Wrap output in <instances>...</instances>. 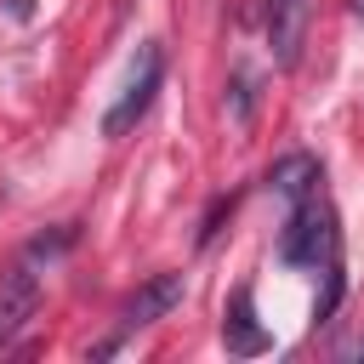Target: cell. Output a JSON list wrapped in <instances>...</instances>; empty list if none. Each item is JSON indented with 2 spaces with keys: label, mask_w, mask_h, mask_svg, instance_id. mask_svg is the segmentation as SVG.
Wrapping results in <instances>:
<instances>
[{
  "label": "cell",
  "mask_w": 364,
  "mask_h": 364,
  "mask_svg": "<svg viewBox=\"0 0 364 364\" xmlns=\"http://www.w3.org/2000/svg\"><path fill=\"white\" fill-rule=\"evenodd\" d=\"M159 74H165V57H159L154 40H142V46H136V63H131V80H125V91H119V102L102 114V131H108V136L131 131V125L148 114V102H154V91H159Z\"/></svg>",
  "instance_id": "2"
},
{
  "label": "cell",
  "mask_w": 364,
  "mask_h": 364,
  "mask_svg": "<svg viewBox=\"0 0 364 364\" xmlns=\"http://www.w3.org/2000/svg\"><path fill=\"white\" fill-rule=\"evenodd\" d=\"M34 307H40V273H34L28 262H17V267L0 279V347L23 336V324L34 318Z\"/></svg>",
  "instance_id": "3"
},
{
  "label": "cell",
  "mask_w": 364,
  "mask_h": 364,
  "mask_svg": "<svg viewBox=\"0 0 364 364\" xmlns=\"http://www.w3.org/2000/svg\"><path fill=\"white\" fill-rule=\"evenodd\" d=\"M222 336H228V347H233V353H262V347H267V336L256 330V313H250V290H239V296H233V313H228Z\"/></svg>",
  "instance_id": "7"
},
{
  "label": "cell",
  "mask_w": 364,
  "mask_h": 364,
  "mask_svg": "<svg viewBox=\"0 0 364 364\" xmlns=\"http://www.w3.org/2000/svg\"><path fill=\"white\" fill-rule=\"evenodd\" d=\"M267 182H273V193H279L284 205H296V199H307V193H313L318 165H313L307 154H290V159H279V165H273V176H267Z\"/></svg>",
  "instance_id": "6"
},
{
  "label": "cell",
  "mask_w": 364,
  "mask_h": 364,
  "mask_svg": "<svg viewBox=\"0 0 364 364\" xmlns=\"http://www.w3.org/2000/svg\"><path fill=\"white\" fill-rule=\"evenodd\" d=\"M307 17H313V0H267V46L279 68H296L307 46Z\"/></svg>",
  "instance_id": "4"
},
{
  "label": "cell",
  "mask_w": 364,
  "mask_h": 364,
  "mask_svg": "<svg viewBox=\"0 0 364 364\" xmlns=\"http://www.w3.org/2000/svg\"><path fill=\"white\" fill-rule=\"evenodd\" d=\"M182 301V273H154L148 284H136V296L125 301V324H154Z\"/></svg>",
  "instance_id": "5"
},
{
  "label": "cell",
  "mask_w": 364,
  "mask_h": 364,
  "mask_svg": "<svg viewBox=\"0 0 364 364\" xmlns=\"http://www.w3.org/2000/svg\"><path fill=\"white\" fill-rule=\"evenodd\" d=\"M353 11H358V17H364V0H353Z\"/></svg>",
  "instance_id": "8"
},
{
  "label": "cell",
  "mask_w": 364,
  "mask_h": 364,
  "mask_svg": "<svg viewBox=\"0 0 364 364\" xmlns=\"http://www.w3.org/2000/svg\"><path fill=\"white\" fill-rule=\"evenodd\" d=\"M279 256L290 267H330L336 262V210L324 199H296L290 216H284V233H279Z\"/></svg>",
  "instance_id": "1"
}]
</instances>
